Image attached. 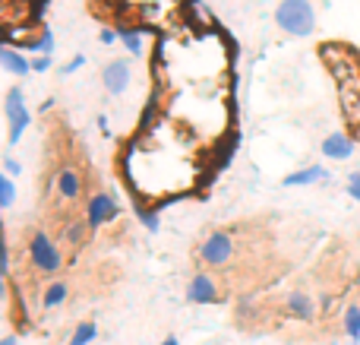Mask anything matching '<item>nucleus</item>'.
<instances>
[{"label": "nucleus", "mask_w": 360, "mask_h": 345, "mask_svg": "<svg viewBox=\"0 0 360 345\" xmlns=\"http://www.w3.org/2000/svg\"><path fill=\"white\" fill-rule=\"evenodd\" d=\"M275 23L288 35L304 38L316 29V10H313L310 0H281L278 10H275Z\"/></svg>", "instance_id": "obj_1"}, {"label": "nucleus", "mask_w": 360, "mask_h": 345, "mask_svg": "<svg viewBox=\"0 0 360 345\" xmlns=\"http://www.w3.org/2000/svg\"><path fill=\"white\" fill-rule=\"evenodd\" d=\"M6 270H10V253H6V241H4V234H0V285H4V279H6Z\"/></svg>", "instance_id": "obj_19"}, {"label": "nucleus", "mask_w": 360, "mask_h": 345, "mask_svg": "<svg viewBox=\"0 0 360 345\" xmlns=\"http://www.w3.org/2000/svg\"><path fill=\"white\" fill-rule=\"evenodd\" d=\"M82 67H86V57H82V54H76L73 61H70V63H63V67H60V76H70V73H76V70H82Z\"/></svg>", "instance_id": "obj_21"}, {"label": "nucleus", "mask_w": 360, "mask_h": 345, "mask_svg": "<svg viewBox=\"0 0 360 345\" xmlns=\"http://www.w3.org/2000/svg\"><path fill=\"white\" fill-rule=\"evenodd\" d=\"M4 175H10V177H19V171H22V165H19L16 162V158H6V162H4Z\"/></svg>", "instance_id": "obj_24"}, {"label": "nucleus", "mask_w": 360, "mask_h": 345, "mask_svg": "<svg viewBox=\"0 0 360 345\" xmlns=\"http://www.w3.org/2000/svg\"><path fill=\"white\" fill-rule=\"evenodd\" d=\"M0 67H4L10 76H29L32 73L29 57H25L22 51H16V48H6V44H0Z\"/></svg>", "instance_id": "obj_8"}, {"label": "nucleus", "mask_w": 360, "mask_h": 345, "mask_svg": "<svg viewBox=\"0 0 360 345\" xmlns=\"http://www.w3.org/2000/svg\"><path fill=\"white\" fill-rule=\"evenodd\" d=\"M32 51H38L41 57H51L54 54V32L44 25V29H38V35H35V42H32Z\"/></svg>", "instance_id": "obj_15"}, {"label": "nucleus", "mask_w": 360, "mask_h": 345, "mask_svg": "<svg viewBox=\"0 0 360 345\" xmlns=\"http://www.w3.org/2000/svg\"><path fill=\"white\" fill-rule=\"evenodd\" d=\"M221 291H218V282L209 276V272H196L186 285V301L190 304H218Z\"/></svg>", "instance_id": "obj_7"}, {"label": "nucleus", "mask_w": 360, "mask_h": 345, "mask_svg": "<svg viewBox=\"0 0 360 345\" xmlns=\"http://www.w3.org/2000/svg\"><path fill=\"white\" fill-rule=\"evenodd\" d=\"M345 333H348L351 342H360V308L357 304H351V308L345 310Z\"/></svg>", "instance_id": "obj_17"}, {"label": "nucleus", "mask_w": 360, "mask_h": 345, "mask_svg": "<svg viewBox=\"0 0 360 345\" xmlns=\"http://www.w3.org/2000/svg\"><path fill=\"white\" fill-rule=\"evenodd\" d=\"M54 187H57V194H60L63 200H76V196L82 194V175L76 168H63L60 175H57Z\"/></svg>", "instance_id": "obj_10"}, {"label": "nucleus", "mask_w": 360, "mask_h": 345, "mask_svg": "<svg viewBox=\"0 0 360 345\" xmlns=\"http://www.w3.org/2000/svg\"><path fill=\"white\" fill-rule=\"evenodd\" d=\"M316 181H329V171L323 165H310V168H300V171H291L285 177V187H307V184H316Z\"/></svg>", "instance_id": "obj_11"}, {"label": "nucleus", "mask_w": 360, "mask_h": 345, "mask_svg": "<svg viewBox=\"0 0 360 345\" xmlns=\"http://www.w3.org/2000/svg\"><path fill=\"white\" fill-rule=\"evenodd\" d=\"M234 257V241H231L228 232H212L209 238L199 244V260L205 266H224Z\"/></svg>", "instance_id": "obj_5"}, {"label": "nucleus", "mask_w": 360, "mask_h": 345, "mask_svg": "<svg viewBox=\"0 0 360 345\" xmlns=\"http://www.w3.org/2000/svg\"><path fill=\"white\" fill-rule=\"evenodd\" d=\"M51 67H54V61H51V57H41V54H38L35 61H32V73H48Z\"/></svg>", "instance_id": "obj_23"}, {"label": "nucleus", "mask_w": 360, "mask_h": 345, "mask_svg": "<svg viewBox=\"0 0 360 345\" xmlns=\"http://www.w3.org/2000/svg\"><path fill=\"white\" fill-rule=\"evenodd\" d=\"M4 111H6V120H10V146H16L22 139V133L29 130V108H25V95L19 86H13L4 99Z\"/></svg>", "instance_id": "obj_3"}, {"label": "nucleus", "mask_w": 360, "mask_h": 345, "mask_svg": "<svg viewBox=\"0 0 360 345\" xmlns=\"http://www.w3.org/2000/svg\"><path fill=\"white\" fill-rule=\"evenodd\" d=\"M67 295H70V285L67 282H51L48 289H44V295H41V308L44 310L60 308V304L67 301Z\"/></svg>", "instance_id": "obj_13"}, {"label": "nucleus", "mask_w": 360, "mask_h": 345, "mask_svg": "<svg viewBox=\"0 0 360 345\" xmlns=\"http://www.w3.org/2000/svg\"><path fill=\"white\" fill-rule=\"evenodd\" d=\"M162 345H180V342H177V336H168V339H165Z\"/></svg>", "instance_id": "obj_27"}, {"label": "nucleus", "mask_w": 360, "mask_h": 345, "mask_svg": "<svg viewBox=\"0 0 360 345\" xmlns=\"http://www.w3.org/2000/svg\"><path fill=\"white\" fill-rule=\"evenodd\" d=\"M0 345H19V342H16V336H4V339H0Z\"/></svg>", "instance_id": "obj_26"}, {"label": "nucleus", "mask_w": 360, "mask_h": 345, "mask_svg": "<svg viewBox=\"0 0 360 345\" xmlns=\"http://www.w3.org/2000/svg\"><path fill=\"white\" fill-rule=\"evenodd\" d=\"M139 222H143L149 232H158V215L152 213V209H143V213H139Z\"/></svg>", "instance_id": "obj_22"}, {"label": "nucleus", "mask_w": 360, "mask_h": 345, "mask_svg": "<svg viewBox=\"0 0 360 345\" xmlns=\"http://www.w3.org/2000/svg\"><path fill=\"white\" fill-rule=\"evenodd\" d=\"M114 42H120V32H114V29L101 32V44H114Z\"/></svg>", "instance_id": "obj_25"}, {"label": "nucleus", "mask_w": 360, "mask_h": 345, "mask_svg": "<svg viewBox=\"0 0 360 345\" xmlns=\"http://www.w3.org/2000/svg\"><path fill=\"white\" fill-rule=\"evenodd\" d=\"M101 82H105V89H108L111 95H124L127 89H130V82H133V67H130V61H124V57L111 61L105 70H101Z\"/></svg>", "instance_id": "obj_6"}, {"label": "nucleus", "mask_w": 360, "mask_h": 345, "mask_svg": "<svg viewBox=\"0 0 360 345\" xmlns=\"http://www.w3.org/2000/svg\"><path fill=\"white\" fill-rule=\"evenodd\" d=\"M95 336H98V327H95L92 320H86V323H79V327L73 330L70 345H89V342H95Z\"/></svg>", "instance_id": "obj_16"}, {"label": "nucleus", "mask_w": 360, "mask_h": 345, "mask_svg": "<svg viewBox=\"0 0 360 345\" xmlns=\"http://www.w3.org/2000/svg\"><path fill=\"white\" fill-rule=\"evenodd\" d=\"M29 257H32V266H35L38 272H57L63 266L60 251L54 247V241H51L48 232H35L29 238Z\"/></svg>", "instance_id": "obj_2"}, {"label": "nucleus", "mask_w": 360, "mask_h": 345, "mask_svg": "<svg viewBox=\"0 0 360 345\" xmlns=\"http://www.w3.org/2000/svg\"><path fill=\"white\" fill-rule=\"evenodd\" d=\"M120 44H124L133 57H139L146 51V42H143V35H139L136 29H120Z\"/></svg>", "instance_id": "obj_14"}, {"label": "nucleus", "mask_w": 360, "mask_h": 345, "mask_svg": "<svg viewBox=\"0 0 360 345\" xmlns=\"http://www.w3.org/2000/svg\"><path fill=\"white\" fill-rule=\"evenodd\" d=\"M288 314L297 317V320H313L316 304H313V298L307 295V291H291V295H288Z\"/></svg>", "instance_id": "obj_12"}, {"label": "nucleus", "mask_w": 360, "mask_h": 345, "mask_svg": "<svg viewBox=\"0 0 360 345\" xmlns=\"http://www.w3.org/2000/svg\"><path fill=\"white\" fill-rule=\"evenodd\" d=\"M16 203V184L10 175H0V209H10Z\"/></svg>", "instance_id": "obj_18"}, {"label": "nucleus", "mask_w": 360, "mask_h": 345, "mask_svg": "<svg viewBox=\"0 0 360 345\" xmlns=\"http://www.w3.org/2000/svg\"><path fill=\"white\" fill-rule=\"evenodd\" d=\"M351 152H354V143H351V137H345V133H329V137L323 139V156L326 158L345 162V158H351Z\"/></svg>", "instance_id": "obj_9"}, {"label": "nucleus", "mask_w": 360, "mask_h": 345, "mask_svg": "<svg viewBox=\"0 0 360 345\" xmlns=\"http://www.w3.org/2000/svg\"><path fill=\"white\" fill-rule=\"evenodd\" d=\"M120 215V206L117 200H114V194H105V190H98V194L89 196L86 203V228H101L105 222H114Z\"/></svg>", "instance_id": "obj_4"}, {"label": "nucleus", "mask_w": 360, "mask_h": 345, "mask_svg": "<svg viewBox=\"0 0 360 345\" xmlns=\"http://www.w3.org/2000/svg\"><path fill=\"white\" fill-rule=\"evenodd\" d=\"M348 196L360 203V171H351L348 175Z\"/></svg>", "instance_id": "obj_20"}]
</instances>
